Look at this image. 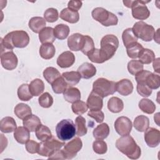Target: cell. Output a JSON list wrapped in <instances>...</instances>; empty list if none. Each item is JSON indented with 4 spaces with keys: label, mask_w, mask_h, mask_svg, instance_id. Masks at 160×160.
<instances>
[{
    "label": "cell",
    "mask_w": 160,
    "mask_h": 160,
    "mask_svg": "<svg viewBox=\"0 0 160 160\" xmlns=\"http://www.w3.org/2000/svg\"><path fill=\"white\" fill-rule=\"evenodd\" d=\"M134 33L138 37L144 41H151L155 34V30L152 26L141 21L136 22L132 28Z\"/></svg>",
    "instance_id": "6"
},
{
    "label": "cell",
    "mask_w": 160,
    "mask_h": 160,
    "mask_svg": "<svg viewBox=\"0 0 160 160\" xmlns=\"http://www.w3.org/2000/svg\"><path fill=\"white\" fill-rule=\"evenodd\" d=\"M84 41V35L80 33H74L71 35L68 39V48L71 51H81Z\"/></svg>",
    "instance_id": "14"
},
{
    "label": "cell",
    "mask_w": 160,
    "mask_h": 160,
    "mask_svg": "<svg viewBox=\"0 0 160 160\" xmlns=\"http://www.w3.org/2000/svg\"><path fill=\"white\" fill-rule=\"evenodd\" d=\"M145 84L151 89H156L160 86V77L158 74L151 72L146 78Z\"/></svg>",
    "instance_id": "43"
},
{
    "label": "cell",
    "mask_w": 160,
    "mask_h": 160,
    "mask_svg": "<svg viewBox=\"0 0 160 160\" xmlns=\"http://www.w3.org/2000/svg\"><path fill=\"white\" fill-rule=\"evenodd\" d=\"M138 37L134 33L132 28H127L122 32V39L126 48L132 43L138 42Z\"/></svg>",
    "instance_id": "34"
},
{
    "label": "cell",
    "mask_w": 160,
    "mask_h": 160,
    "mask_svg": "<svg viewBox=\"0 0 160 160\" xmlns=\"http://www.w3.org/2000/svg\"><path fill=\"white\" fill-rule=\"evenodd\" d=\"M87 56L91 62L94 63L101 64L108 60L104 52L100 49L97 48H94L87 55Z\"/></svg>",
    "instance_id": "30"
},
{
    "label": "cell",
    "mask_w": 160,
    "mask_h": 160,
    "mask_svg": "<svg viewBox=\"0 0 160 160\" xmlns=\"http://www.w3.org/2000/svg\"><path fill=\"white\" fill-rule=\"evenodd\" d=\"M60 18L68 22L74 24L78 22L79 14L78 11H74L69 8H64L60 12Z\"/></svg>",
    "instance_id": "22"
},
{
    "label": "cell",
    "mask_w": 160,
    "mask_h": 160,
    "mask_svg": "<svg viewBox=\"0 0 160 160\" xmlns=\"http://www.w3.org/2000/svg\"><path fill=\"white\" fill-rule=\"evenodd\" d=\"M143 64L139 60H131L128 64V70L129 72L135 76L137 73L143 70Z\"/></svg>",
    "instance_id": "45"
},
{
    "label": "cell",
    "mask_w": 160,
    "mask_h": 160,
    "mask_svg": "<svg viewBox=\"0 0 160 160\" xmlns=\"http://www.w3.org/2000/svg\"><path fill=\"white\" fill-rule=\"evenodd\" d=\"M36 138L41 141H44L52 136L51 132L48 127L40 124L35 131Z\"/></svg>",
    "instance_id": "39"
},
{
    "label": "cell",
    "mask_w": 160,
    "mask_h": 160,
    "mask_svg": "<svg viewBox=\"0 0 160 160\" xmlns=\"http://www.w3.org/2000/svg\"><path fill=\"white\" fill-rule=\"evenodd\" d=\"M88 116L93 118L96 120V121L98 123H101L104 121V114L102 111L101 110L94 111V110H91L88 113Z\"/></svg>",
    "instance_id": "52"
},
{
    "label": "cell",
    "mask_w": 160,
    "mask_h": 160,
    "mask_svg": "<svg viewBox=\"0 0 160 160\" xmlns=\"http://www.w3.org/2000/svg\"><path fill=\"white\" fill-rule=\"evenodd\" d=\"M69 34V28L64 24H59L54 28V34L58 39H65Z\"/></svg>",
    "instance_id": "35"
},
{
    "label": "cell",
    "mask_w": 160,
    "mask_h": 160,
    "mask_svg": "<svg viewBox=\"0 0 160 160\" xmlns=\"http://www.w3.org/2000/svg\"><path fill=\"white\" fill-rule=\"evenodd\" d=\"M15 115L21 119H24L32 113L31 108L26 104L19 103L18 104L14 110Z\"/></svg>",
    "instance_id": "29"
},
{
    "label": "cell",
    "mask_w": 160,
    "mask_h": 160,
    "mask_svg": "<svg viewBox=\"0 0 160 160\" xmlns=\"http://www.w3.org/2000/svg\"><path fill=\"white\" fill-rule=\"evenodd\" d=\"M64 145L65 142H61L52 136L48 139L39 143L38 153L42 156L48 157L53 151L60 149Z\"/></svg>",
    "instance_id": "8"
},
{
    "label": "cell",
    "mask_w": 160,
    "mask_h": 160,
    "mask_svg": "<svg viewBox=\"0 0 160 160\" xmlns=\"http://www.w3.org/2000/svg\"><path fill=\"white\" fill-rule=\"evenodd\" d=\"M86 104L90 110H101L103 106L102 98L92 91L88 98Z\"/></svg>",
    "instance_id": "16"
},
{
    "label": "cell",
    "mask_w": 160,
    "mask_h": 160,
    "mask_svg": "<svg viewBox=\"0 0 160 160\" xmlns=\"http://www.w3.org/2000/svg\"><path fill=\"white\" fill-rule=\"evenodd\" d=\"M7 35L14 48H23L26 47L29 42V35L24 31H14L8 33Z\"/></svg>",
    "instance_id": "9"
},
{
    "label": "cell",
    "mask_w": 160,
    "mask_h": 160,
    "mask_svg": "<svg viewBox=\"0 0 160 160\" xmlns=\"http://www.w3.org/2000/svg\"><path fill=\"white\" fill-rule=\"evenodd\" d=\"M153 68L157 72H159V58L154 59L153 61Z\"/></svg>",
    "instance_id": "57"
},
{
    "label": "cell",
    "mask_w": 160,
    "mask_h": 160,
    "mask_svg": "<svg viewBox=\"0 0 160 160\" xmlns=\"http://www.w3.org/2000/svg\"><path fill=\"white\" fill-rule=\"evenodd\" d=\"M56 133L59 139L68 141L76 134L75 124L71 119H62L56 125Z\"/></svg>",
    "instance_id": "3"
},
{
    "label": "cell",
    "mask_w": 160,
    "mask_h": 160,
    "mask_svg": "<svg viewBox=\"0 0 160 160\" xmlns=\"http://www.w3.org/2000/svg\"><path fill=\"white\" fill-rule=\"evenodd\" d=\"M14 138L18 142L24 144L29 140V131L24 126H19L14 132Z\"/></svg>",
    "instance_id": "19"
},
{
    "label": "cell",
    "mask_w": 160,
    "mask_h": 160,
    "mask_svg": "<svg viewBox=\"0 0 160 160\" xmlns=\"http://www.w3.org/2000/svg\"><path fill=\"white\" fill-rule=\"evenodd\" d=\"M72 112L78 115H81L86 112L88 110V106L86 103L82 101H78L72 103L71 106Z\"/></svg>",
    "instance_id": "48"
},
{
    "label": "cell",
    "mask_w": 160,
    "mask_h": 160,
    "mask_svg": "<svg viewBox=\"0 0 160 160\" xmlns=\"http://www.w3.org/2000/svg\"><path fill=\"white\" fill-rule=\"evenodd\" d=\"M149 1H123L125 6L132 9V17L139 20H145L150 16V11L146 4Z\"/></svg>",
    "instance_id": "2"
},
{
    "label": "cell",
    "mask_w": 160,
    "mask_h": 160,
    "mask_svg": "<svg viewBox=\"0 0 160 160\" xmlns=\"http://www.w3.org/2000/svg\"><path fill=\"white\" fill-rule=\"evenodd\" d=\"M31 93L33 96H38L41 94L44 90V84L40 79H35L32 80L29 85Z\"/></svg>",
    "instance_id": "32"
},
{
    "label": "cell",
    "mask_w": 160,
    "mask_h": 160,
    "mask_svg": "<svg viewBox=\"0 0 160 160\" xmlns=\"http://www.w3.org/2000/svg\"><path fill=\"white\" fill-rule=\"evenodd\" d=\"M51 86L54 93L61 94L64 93V92L66 90L68 84L64 78L62 76H60L51 84Z\"/></svg>",
    "instance_id": "40"
},
{
    "label": "cell",
    "mask_w": 160,
    "mask_h": 160,
    "mask_svg": "<svg viewBox=\"0 0 160 160\" xmlns=\"http://www.w3.org/2000/svg\"><path fill=\"white\" fill-rule=\"evenodd\" d=\"M62 77L68 84V87H72L76 85L81 80V76L78 72L69 71L62 74Z\"/></svg>",
    "instance_id": "28"
},
{
    "label": "cell",
    "mask_w": 160,
    "mask_h": 160,
    "mask_svg": "<svg viewBox=\"0 0 160 160\" xmlns=\"http://www.w3.org/2000/svg\"><path fill=\"white\" fill-rule=\"evenodd\" d=\"M56 49L52 43L42 44L39 48V54L44 59H50L54 57Z\"/></svg>",
    "instance_id": "27"
},
{
    "label": "cell",
    "mask_w": 160,
    "mask_h": 160,
    "mask_svg": "<svg viewBox=\"0 0 160 160\" xmlns=\"http://www.w3.org/2000/svg\"><path fill=\"white\" fill-rule=\"evenodd\" d=\"M18 96L21 101H28L32 98V95L31 93L29 88V84H22L18 89Z\"/></svg>",
    "instance_id": "42"
},
{
    "label": "cell",
    "mask_w": 160,
    "mask_h": 160,
    "mask_svg": "<svg viewBox=\"0 0 160 160\" xmlns=\"http://www.w3.org/2000/svg\"><path fill=\"white\" fill-rule=\"evenodd\" d=\"M82 147V141L78 137L65 144L62 150L64 151L66 159H71L74 158L77 153L81 149Z\"/></svg>",
    "instance_id": "10"
},
{
    "label": "cell",
    "mask_w": 160,
    "mask_h": 160,
    "mask_svg": "<svg viewBox=\"0 0 160 160\" xmlns=\"http://www.w3.org/2000/svg\"><path fill=\"white\" fill-rule=\"evenodd\" d=\"M159 113L158 112V116H157V117H158V118H156V115H154V121L156 122V124H158V126H159V122H158V121H159Z\"/></svg>",
    "instance_id": "59"
},
{
    "label": "cell",
    "mask_w": 160,
    "mask_h": 160,
    "mask_svg": "<svg viewBox=\"0 0 160 160\" xmlns=\"http://www.w3.org/2000/svg\"><path fill=\"white\" fill-rule=\"evenodd\" d=\"M63 96L66 101L74 103L81 99V92L76 88L70 87L64 92Z\"/></svg>",
    "instance_id": "24"
},
{
    "label": "cell",
    "mask_w": 160,
    "mask_h": 160,
    "mask_svg": "<svg viewBox=\"0 0 160 160\" xmlns=\"http://www.w3.org/2000/svg\"><path fill=\"white\" fill-rule=\"evenodd\" d=\"M75 126L76 130V134L78 136H83L86 134L88 132L87 128L86 126L85 118L82 116H78L75 120Z\"/></svg>",
    "instance_id": "41"
},
{
    "label": "cell",
    "mask_w": 160,
    "mask_h": 160,
    "mask_svg": "<svg viewBox=\"0 0 160 160\" xmlns=\"http://www.w3.org/2000/svg\"><path fill=\"white\" fill-rule=\"evenodd\" d=\"M92 91L102 98L112 95L116 91V82L103 78H98L93 82Z\"/></svg>",
    "instance_id": "4"
},
{
    "label": "cell",
    "mask_w": 160,
    "mask_h": 160,
    "mask_svg": "<svg viewBox=\"0 0 160 160\" xmlns=\"http://www.w3.org/2000/svg\"><path fill=\"white\" fill-rule=\"evenodd\" d=\"M39 105L44 108H50L53 104V98L48 92L42 94L38 99Z\"/></svg>",
    "instance_id": "46"
},
{
    "label": "cell",
    "mask_w": 160,
    "mask_h": 160,
    "mask_svg": "<svg viewBox=\"0 0 160 160\" xmlns=\"http://www.w3.org/2000/svg\"><path fill=\"white\" fill-rule=\"evenodd\" d=\"M139 108L146 114H152L156 110L155 104L150 99L143 98L139 102Z\"/></svg>",
    "instance_id": "37"
},
{
    "label": "cell",
    "mask_w": 160,
    "mask_h": 160,
    "mask_svg": "<svg viewBox=\"0 0 160 160\" xmlns=\"http://www.w3.org/2000/svg\"><path fill=\"white\" fill-rule=\"evenodd\" d=\"M151 71L147 70H142L135 75V79L137 83H145L146 77L151 73Z\"/></svg>",
    "instance_id": "54"
},
{
    "label": "cell",
    "mask_w": 160,
    "mask_h": 160,
    "mask_svg": "<svg viewBox=\"0 0 160 160\" xmlns=\"http://www.w3.org/2000/svg\"><path fill=\"white\" fill-rule=\"evenodd\" d=\"M144 133V140L150 148L157 147L160 142V132L154 128H148Z\"/></svg>",
    "instance_id": "13"
},
{
    "label": "cell",
    "mask_w": 160,
    "mask_h": 160,
    "mask_svg": "<svg viewBox=\"0 0 160 160\" xmlns=\"http://www.w3.org/2000/svg\"><path fill=\"white\" fill-rule=\"evenodd\" d=\"M159 29H158L156 33V32H155V34H154V37H156V36L157 37V38H156V41L158 43H159Z\"/></svg>",
    "instance_id": "58"
},
{
    "label": "cell",
    "mask_w": 160,
    "mask_h": 160,
    "mask_svg": "<svg viewBox=\"0 0 160 160\" xmlns=\"http://www.w3.org/2000/svg\"><path fill=\"white\" fill-rule=\"evenodd\" d=\"M46 24V22L44 18L39 16L31 18L28 23L29 28L35 33H39V32L45 28Z\"/></svg>",
    "instance_id": "23"
},
{
    "label": "cell",
    "mask_w": 160,
    "mask_h": 160,
    "mask_svg": "<svg viewBox=\"0 0 160 160\" xmlns=\"http://www.w3.org/2000/svg\"><path fill=\"white\" fill-rule=\"evenodd\" d=\"M91 15L93 19L104 26H115L118 22V17L103 8H94L92 11Z\"/></svg>",
    "instance_id": "5"
},
{
    "label": "cell",
    "mask_w": 160,
    "mask_h": 160,
    "mask_svg": "<svg viewBox=\"0 0 160 160\" xmlns=\"http://www.w3.org/2000/svg\"><path fill=\"white\" fill-rule=\"evenodd\" d=\"M44 18L46 21L49 22H54L58 19L59 14L56 9L51 8L47 9L44 13Z\"/></svg>",
    "instance_id": "49"
},
{
    "label": "cell",
    "mask_w": 160,
    "mask_h": 160,
    "mask_svg": "<svg viewBox=\"0 0 160 160\" xmlns=\"http://www.w3.org/2000/svg\"><path fill=\"white\" fill-rule=\"evenodd\" d=\"M16 122L14 118L6 116L2 118L0 122L1 131L4 133H9L15 131L16 128Z\"/></svg>",
    "instance_id": "20"
},
{
    "label": "cell",
    "mask_w": 160,
    "mask_h": 160,
    "mask_svg": "<svg viewBox=\"0 0 160 160\" xmlns=\"http://www.w3.org/2000/svg\"><path fill=\"white\" fill-rule=\"evenodd\" d=\"M116 91L122 96H128L132 92L133 84L128 79H123L116 82Z\"/></svg>",
    "instance_id": "17"
},
{
    "label": "cell",
    "mask_w": 160,
    "mask_h": 160,
    "mask_svg": "<svg viewBox=\"0 0 160 160\" xmlns=\"http://www.w3.org/2000/svg\"><path fill=\"white\" fill-rule=\"evenodd\" d=\"M92 149L96 154H104L108 150L107 144L104 141L96 140L92 143Z\"/></svg>",
    "instance_id": "50"
},
{
    "label": "cell",
    "mask_w": 160,
    "mask_h": 160,
    "mask_svg": "<svg viewBox=\"0 0 160 160\" xmlns=\"http://www.w3.org/2000/svg\"><path fill=\"white\" fill-rule=\"evenodd\" d=\"M109 128L108 124L102 123L98 125L93 130L92 134L94 138L97 140H102L106 139L109 134Z\"/></svg>",
    "instance_id": "25"
},
{
    "label": "cell",
    "mask_w": 160,
    "mask_h": 160,
    "mask_svg": "<svg viewBox=\"0 0 160 160\" xmlns=\"http://www.w3.org/2000/svg\"><path fill=\"white\" fill-rule=\"evenodd\" d=\"M49 159H66L63 150L58 149L54 151H53L49 156Z\"/></svg>",
    "instance_id": "55"
},
{
    "label": "cell",
    "mask_w": 160,
    "mask_h": 160,
    "mask_svg": "<svg viewBox=\"0 0 160 160\" xmlns=\"http://www.w3.org/2000/svg\"><path fill=\"white\" fill-rule=\"evenodd\" d=\"M132 127L131 121L126 116L119 117L114 122L115 130L121 136L128 135L132 130Z\"/></svg>",
    "instance_id": "11"
},
{
    "label": "cell",
    "mask_w": 160,
    "mask_h": 160,
    "mask_svg": "<svg viewBox=\"0 0 160 160\" xmlns=\"http://www.w3.org/2000/svg\"><path fill=\"white\" fill-rule=\"evenodd\" d=\"M134 127L139 132H144L149 126V118L144 115L137 116L134 121Z\"/></svg>",
    "instance_id": "31"
},
{
    "label": "cell",
    "mask_w": 160,
    "mask_h": 160,
    "mask_svg": "<svg viewBox=\"0 0 160 160\" xmlns=\"http://www.w3.org/2000/svg\"><path fill=\"white\" fill-rule=\"evenodd\" d=\"M75 62L74 54L69 51L61 53L57 58V64L61 68L71 67Z\"/></svg>",
    "instance_id": "15"
},
{
    "label": "cell",
    "mask_w": 160,
    "mask_h": 160,
    "mask_svg": "<svg viewBox=\"0 0 160 160\" xmlns=\"http://www.w3.org/2000/svg\"><path fill=\"white\" fill-rule=\"evenodd\" d=\"M119 46V40L113 34H107L101 40V50L106 56L108 60L115 54Z\"/></svg>",
    "instance_id": "7"
},
{
    "label": "cell",
    "mask_w": 160,
    "mask_h": 160,
    "mask_svg": "<svg viewBox=\"0 0 160 160\" xmlns=\"http://www.w3.org/2000/svg\"><path fill=\"white\" fill-rule=\"evenodd\" d=\"M136 89L138 94L142 97H148L152 94V89L145 83H138Z\"/></svg>",
    "instance_id": "51"
},
{
    "label": "cell",
    "mask_w": 160,
    "mask_h": 160,
    "mask_svg": "<svg viewBox=\"0 0 160 160\" xmlns=\"http://www.w3.org/2000/svg\"><path fill=\"white\" fill-rule=\"evenodd\" d=\"M138 58L139 59V61L142 64H149L155 59V54L152 50L147 48H143L140 51Z\"/></svg>",
    "instance_id": "36"
},
{
    "label": "cell",
    "mask_w": 160,
    "mask_h": 160,
    "mask_svg": "<svg viewBox=\"0 0 160 160\" xmlns=\"http://www.w3.org/2000/svg\"><path fill=\"white\" fill-rule=\"evenodd\" d=\"M84 44L81 51L85 55H88L94 49V43L93 39L89 36L85 35Z\"/></svg>",
    "instance_id": "47"
},
{
    "label": "cell",
    "mask_w": 160,
    "mask_h": 160,
    "mask_svg": "<svg viewBox=\"0 0 160 160\" xmlns=\"http://www.w3.org/2000/svg\"><path fill=\"white\" fill-rule=\"evenodd\" d=\"M116 148L131 159H138L141 154L140 147L136 144L135 140L131 136H122L116 142Z\"/></svg>",
    "instance_id": "1"
},
{
    "label": "cell",
    "mask_w": 160,
    "mask_h": 160,
    "mask_svg": "<svg viewBox=\"0 0 160 160\" xmlns=\"http://www.w3.org/2000/svg\"><path fill=\"white\" fill-rule=\"evenodd\" d=\"M43 76L48 83L52 84L57 78L61 76V74L55 68L48 67L44 70Z\"/></svg>",
    "instance_id": "38"
},
{
    "label": "cell",
    "mask_w": 160,
    "mask_h": 160,
    "mask_svg": "<svg viewBox=\"0 0 160 160\" xmlns=\"http://www.w3.org/2000/svg\"><path fill=\"white\" fill-rule=\"evenodd\" d=\"M143 48H144L140 43L136 42L126 47L127 54L131 59H136L138 58L140 51Z\"/></svg>",
    "instance_id": "44"
},
{
    "label": "cell",
    "mask_w": 160,
    "mask_h": 160,
    "mask_svg": "<svg viewBox=\"0 0 160 160\" xmlns=\"http://www.w3.org/2000/svg\"><path fill=\"white\" fill-rule=\"evenodd\" d=\"M1 63L6 70H13L18 65V59L16 55L12 51L4 52L1 55Z\"/></svg>",
    "instance_id": "12"
},
{
    "label": "cell",
    "mask_w": 160,
    "mask_h": 160,
    "mask_svg": "<svg viewBox=\"0 0 160 160\" xmlns=\"http://www.w3.org/2000/svg\"><path fill=\"white\" fill-rule=\"evenodd\" d=\"M78 72L81 77L83 79H89L93 77L96 73V68L89 62H84L82 64L78 69Z\"/></svg>",
    "instance_id": "18"
},
{
    "label": "cell",
    "mask_w": 160,
    "mask_h": 160,
    "mask_svg": "<svg viewBox=\"0 0 160 160\" xmlns=\"http://www.w3.org/2000/svg\"><path fill=\"white\" fill-rule=\"evenodd\" d=\"M38 148L39 143L36 141H34L33 140H29L26 143V149L28 152L31 154L38 153Z\"/></svg>",
    "instance_id": "53"
},
{
    "label": "cell",
    "mask_w": 160,
    "mask_h": 160,
    "mask_svg": "<svg viewBox=\"0 0 160 160\" xmlns=\"http://www.w3.org/2000/svg\"><path fill=\"white\" fill-rule=\"evenodd\" d=\"M22 123L24 126L30 132H34L41 124V120L37 116L31 114L23 119Z\"/></svg>",
    "instance_id": "26"
},
{
    "label": "cell",
    "mask_w": 160,
    "mask_h": 160,
    "mask_svg": "<svg viewBox=\"0 0 160 160\" xmlns=\"http://www.w3.org/2000/svg\"><path fill=\"white\" fill-rule=\"evenodd\" d=\"M39 39L42 44L54 42L56 39L54 29L51 27H45L39 32Z\"/></svg>",
    "instance_id": "21"
},
{
    "label": "cell",
    "mask_w": 160,
    "mask_h": 160,
    "mask_svg": "<svg viewBox=\"0 0 160 160\" xmlns=\"http://www.w3.org/2000/svg\"><path fill=\"white\" fill-rule=\"evenodd\" d=\"M108 108L113 113H118L124 108L123 101L118 97H112L108 102Z\"/></svg>",
    "instance_id": "33"
},
{
    "label": "cell",
    "mask_w": 160,
    "mask_h": 160,
    "mask_svg": "<svg viewBox=\"0 0 160 160\" xmlns=\"http://www.w3.org/2000/svg\"><path fill=\"white\" fill-rule=\"evenodd\" d=\"M82 5V2L80 1H69L68 4V8L74 11H78L81 8Z\"/></svg>",
    "instance_id": "56"
}]
</instances>
